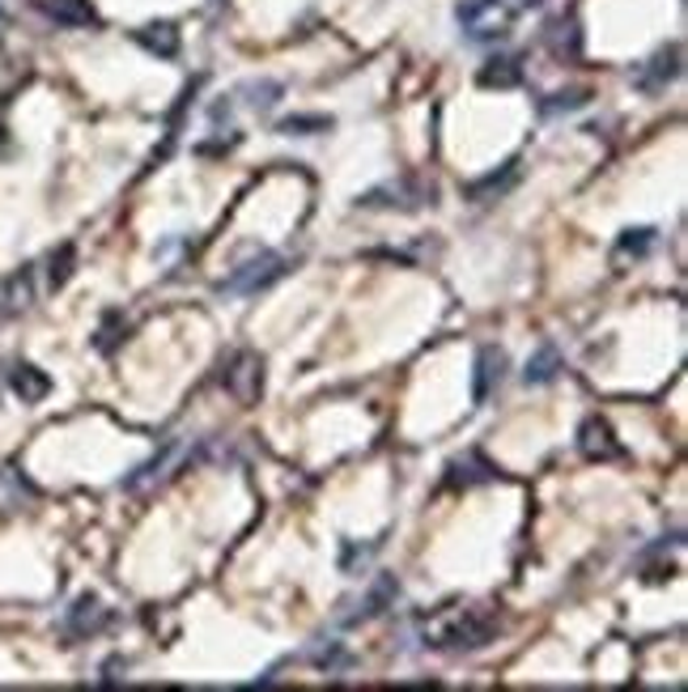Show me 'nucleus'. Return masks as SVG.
<instances>
[{
  "instance_id": "nucleus-2",
  "label": "nucleus",
  "mask_w": 688,
  "mask_h": 692,
  "mask_svg": "<svg viewBox=\"0 0 688 692\" xmlns=\"http://www.w3.org/2000/svg\"><path fill=\"white\" fill-rule=\"evenodd\" d=\"M519 18L523 13L515 9V0H459L455 4L459 34L467 43H501Z\"/></svg>"
},
{
  "instance_id": "nucleus-17",
  "label": "nucleus",
  "mask_w": 688,
  "mask_h": 692,
  "mask_svg": "<svg viewBox=\"0 0 688 692\" xmlns=\"http://www.w3.org/2000/svg\"><path fill=\"white\" fill-rule=\"evenodd\" d=\"M31 502H34L31 480L18 472L13 464H9V468H0V514H18V510H26Z\"/></svg>"
},
{
  "instance_id": "nucleus-27",
  "label": "nucleus",
  "mask_w": 688,
  "mask_h": 692,
  "mask_svg": "<svg viewBox=\"0 0 688 692\" xmlns=\"http://www.w3.org/2000/svg\"><path fill=\"white\" fill-rule=\"evenodd\" d=\"M0 26H4V9H0Z\"/></svg>"
},
{
  "instance_id": "nucleus-19",
  "label": "nucleus",
  "mask_w": 688,
  "mask_h": 692,
  "mask_svg": "<svg viewBox=\"0 0 688 692\" xmlns=\"http://www.w3.org/2000/svg\"><path fill=\"white\" fill-rule=\"evenodd\" d=\"M9 387H13V395L22 404H38L52 391V378L43 375V370H34V366H13L9 370Z\"/></svg>"
},
{
  "instance_id": "nucleus-16",
  "label": "nucleus",
  "mask_w": 688,
  "mask_h": 692,
  "mask_svg": "<svg viewBox=\"0 0 688 692\" xmlns=\"http://www.w3.org/2000/svg\"><path fill=\"white\" fill-rule=\"evenodd\" d=\"M229 98H238L247 111H260V115H268V111L285 98V86H281V81H272V77H256V81H243V86H238Z\"/></svg>"
},
{
  "instance_id": "nucleus-14",
  "label": "nucleus",
  "mask_w": 688,
  "mask_h": 692,
  "mask_svg": "<svg viewBox=\"0 0 688 692\" xmlns=\"http://www.w3.org/2000/svg\"><path fill=\"white\" fill-rule=\"evenodd\" d=\"M395 599H399V582H395L392 573H379L374 578V587H370V595L358 603V612L349 616V625H365V621H374V616H383L387 607H392Z\"/></svg>"
},
{
  "instance_id": "nucleus-13",
  "label": "nucleus",
  "mask_w": 688,
  "mask_h": 692,
  "mask_svg": "<svg viewBox=\"0 0 688 692\" xmlns=\"http://www.w3.org/2000/svg\"><path fill=\"white\" fill-rule=\"evenodd\" d=\"M38 13L47 22H56V26H68V31L99 22V13L90 9V0H38Z\"/></svg>"
},
{
  "instance_id": "nucleus-11",
  "label": "nucleus",
  "mask_w": 688,
  "mask_h": 692,
  "mask_svg": "<svg viewBox=\"0 0 688 692\" xmlns=\"http://www.w3.org/2000/svg\"><path fill=\"white\" fill-rule=\"evenodd\" d=\"M506 378V353L497 345H485L476 353V382H472V400L485 404L493 395V387Z\"/></svg>"
},
{
  "instance_id": "nucleus-4",
  "label": "nucleus",
  "mask_w": 688,
  "mask_h": 692,
  "mask_svg": "<svg viewBox=\"0 0 688 692\" xmlns=\"http://www.w3.org/2000/svg\"><path fill=\"white\" fill-rule=\"evenodd\" d=\"M433 204V188L417 183V179H399V183H383V188L358 196V209H379V213H417Z\"/></svg>"
},
{
  "instance_id": "nucleus-12",
  "label": "nucleus",
  "mask_w": 688,
  "mask_h": 692,
  "mask_svg": "<svg viewBox=\"0 0 688 692\" xmlns=\"http://www.w3.org/2000/svg\"><path fill=\"white\" fill-rule=\"evenodd\" d=\"M527 68H523V56H493V60L481 64V72H476V81L485 86V90H515V86H523Z\"/></svg>"
},
{
  "instance_id": "nucleus-8",
  "label": "nucleus",
  "mask_w": 688,
  "mask_h": 692,
  "mask_svg": "<svg viewBox=\"0 0 688 692\" xmlns=\"http://www.w3.org/2000/svg\"><path fill=\"white\" fill-rule=\"evenodd\" d=\"M497 476H501V468L493 459H485L481 450H467L447 464V489H476V484H493Z\"/></svg>"
},
{
  "instance_id": "nucleus-22",
  "label": "nucleus",
  "mask_w": 688,
  "mask_h": 692,
  "mask_svg": "<svg viewBox=\"0 0 688 692\" xmlns=\"http://www.w3.org/2000/svg\"><path fill=\"white\" fill-rule=\"evenodd\" d=\"M336 120L331 115H290V120H281L277 132L281 136H319V132H331Z\"/></svg>"
},
{
  "instance_id": "nucleus-3",
  "label": "nucleus",
  "mask_w": 688,
  "mask_h": 692,
  "mask_svg": "<svg viewBox=\"0 0 688 692\" xmlns=\"http://www.w3.org/2000/svg\"><path fill=\"white\" fill-rule=\"evenodd\" d=\"M285 272H290V259H285V255L256 252V255H247L243 264H234V272H229L217 289L229 293V298H260L263 289H272Z\"/></svg>"
},
{
  "instance_id": "nucleus-21",
  "label": "nucleus",
  "mask_w": 688,
  "mask_h": 692,
  "mask_svg": "<svg viewBox=\"0 0 688 692\" xmlns=\"http://www.w3.org/2000/svg\"><path fill=\"white\" fill-rule=\"evenodd\" d=\"M655 247H658V230H651V225H638V230H621V238H617V255H633V259L651 255Z\"/></svg>"
},
{
  "instance_id": "nucleus-5",
  "label": "nucleus",
  "mask_w": 688,
  "mask_h": 692,
  "mask_svg": "<svg viewBox=\"0 0 688 692\" xmlns=\"http://www.w3.org/2000/svg\"><path fill=\"white\" fill-rule=\"evenodd\" d=\"M680 64H685L680 43H672V47H658L655 56H651V60L633 72V86H638L642 94H663L672 81H680Z\"/></svg>"
},
{
  "instance_id": "nucleus-7",
  "label": "nucleus",
  "mask_w": 688,
  "mask_h": 692,
  "mask_svg": "<svg viewBox=\"0 0 688 692\" xmlns=\"http://www.w3.org/2000/svg\"><path fill=\"white\" fill-rule=\"evenodd\" d=\"M222 382H226V391L238 404H256L263 391V361L256 353H238L229 361V370L222 375Z\"/></svg>"
},
{
  "instance_id": "nucleus-1",
  "label": "nucleus",
  "mask_w": 688,
  "mask_h": 692,
  "mask_svg": "<svg viewBox=\"0 0 688 692\" xmlns=\"http://www.w3.org/2000/svg\"><path fill=\"white\" fill-rule=\"evenodd\" d=\"M493 633H497V625L485 612H447L426 629V646L442 650V655H472V650L489 646Z\"/></svg>"
},
{
  "instance_id": "nucleus-10",
  "label": "nucleus",
  "mask_w": 688,
  "mask_h": 692,
  "mask_svg": "<svg viewBox=\"0 0 688 692\" xmlns=\"http://www.w3.org/2000/svg\"><path fill=\"white\" fill-rule=\"evenodd\" d=\"M544 47L553 52V60L561 64H574L583 56V26H578V18L569 13V18H557L549 34H544Z\"/></svg>"
},
{
  "instance_id": "nucleus-24",
  "label": "nucleus",
  "mask_w": 688,
  "mask_h": 692,
  "mask_svg": "<svg viewBox=\"0 0 688 692\" xmlns=\"http://www.w3.org/2000/svg\"><path fill=\"white\" fill-rule=\"evenodd\" d=\"M587 102H590L587 90H565V94L544 98L540 111H544V115H565V111H578V107H587Z\"/></svg>"
},
{
  "instance_id": "nucleus-6",
  "label": "nucleus",
  "mask_w": 688,
  "mask_h": 692,
  "mask_svg": "<svg viewBox=\"0 0 688 692\" xmlns=\"http://www.w3.org/2000/svg\"><path fill=\"white\" fill-rule=\"evenodd\" d=\"M106 625H111V607H106L99 595L72 599V603L65 607V621H60L65 637H72V641H86V637L102 633Z\"/></svg>"
},
{
  "instance_id": "nucleus-23",
  "label": "nucleus",
  "mask_w": 688,
  "mask_h": 692,
  "mask_svg": "<svg viewBox=\"0 0 688 692\" xmlns=\"http://www.w3.org/2000/svg\"><path fill=\"white\" fill-rule=\"evenodd\" d=\"M72 264H77V247L65 243L60 252L52 255V268H47V289H60V284L72 277Z\"/></svg>"
},
{
  "instance_id": "nucleus-18",
  "label": "nucleus",
  "mask_w": 688,
  "mask_h": 692,
  "mask_svg": "<svg viewBox=\"0 0 688 692\" xmlns=\"http://www.w3.org/2000/svg\"><path fill=\"white\" fill-rule=\"evenodd\" d=\"M561 370H565V361H561L557 345H540L531 357H527L523 382L527 387H549V382H557Z\"/></svg>"
},
{
  "instance_id": "nucleus-15",
  "label": "nucleus",
  "mask_w": 688,
  "mask_h": 692,
  "mask_svg": "<svg viewBox=\"0 0 688 692\" xmlns=\"http://www.w3.org/2000/svg\"><path fill=\"white\" fill-rule=\"evenodd\" d=\"M519 175H523V166H519V158H510L501 170H489L485 179H472L467 183V200H497V196H506V191L519 183Z\"/></svg>"
},
{
  "instance_id": "nucleus-26",
  "label": "nucleus",
  "mask_w": 688,
  "mask_h": 692,
  "mask_svg": "<svg viewBox=\"0 0 688 692\" xmlns=\"http://www.w3.org/2000/svg\"><path fill=\"white\" fill-rule=\"evenodd\" d=\"M540 4H544V0H515L519 13H531V9H540Z\"/></svg>"
},
{
  "instance_id": "nucleus-25",
  "label": "nucleus",
  "mask_w": 688,
  "mask_h": 692,
  "mask_svg": "<svg viewBox=\"0 0 688 692\" xmlns=\"http://www.w3.org/2000/svg\"><path fill=\"white\" fill-rule=\"evenodd\" d=\"M311 662H315V667H324V671H345V667H349V655L340 650V641H331L328 650L311 655Z\"/></svg>"
},
{
  "instance_id": "nucleus-9",
  "label": "nucleus",
  "mask_w": 688,
  "mask_h": 692,
  "mask_svg": "<svg viewBox=\"0 0 688 692\" xmlns=\"http://www.w3.org/2000/svg\"><path fill=\"white\" fill-rule=\"evenodd\" d=\"M578 450H583L587 459H595V464H608V459H621L624 455V446L617 442L612 425H608L604 416H587V421H583V429H578Z\"/></svg>"
},
{
  "instance_id": "nucleus-20",
  "label": "nucleus",
  "mask_w": 688,
  "mask_h": 692,
  "mask_svg": "<svg viewBox=\"0 0 688 692\" xmlns=\"http://www.w3.org/2000/svg\"><path fill=\"white\" fill-rule=\"evenodd\" d=\"M136 38H140V47H145V52H154V56H162V60L179 56V31H174L170 22H154V26L136 31Z\"/></svg>"
}]
</instances>
